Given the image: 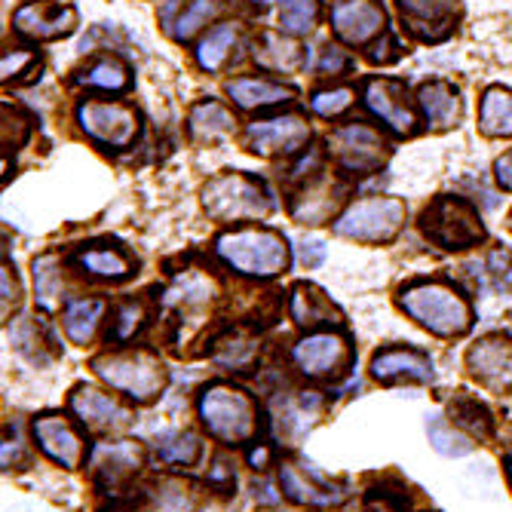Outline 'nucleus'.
I'll return each mask as SVG.
<instances>
[{
	"label": "nucleus",
	"mask_w": 512,
	"mask_h": 512,
	"mask_svg": "<svg viewBox=\"0 0 512 512\" xmlns=\"http://www.w3.org/2000/svg\"><path fill=\"white\" fill-rule=\"evenodd\" d=\"M83 86H92V89H105V92H123L132 86V71L126 62H120L117 56H102L96 59L89 68L80 71L77 77Z\"/></svg>",
	"instance_id": "e433bc0d"
},
{
	"label": "nucleus",
	"mask_w": 512,
	"mask_h": 512,
	"mask_svg": "<svg viewBox=\"0 0 512 512\" xmlns=\"http://www.w3.org/2000/svg\"><path fill=\"white\" fill-rule=\"evenodd\" d=\"M479 129L488 138H512V89L488 86L482 92Z\"/></svg>",
	"instance_id": "c756f323"
},
{
	"label": "nucleus",
	"mask_w": 512,
	"mask_h": 512,
	"mask_svg": "<svg viewBox=\"0 0 512 512\" xmlns=\"http://www.w3.org/2000/svg\"><path fill=\"white\" fill-rule=\"evenodd\" d=\"M142 448L135 442H126V439H105L99 442L96 448L89 451V473H92V482H96L102 491L108 494H117L123 491L132 476L142 467Z\"/></svg>",
	"instance_id": "dca6fc26"
},
{
	"label": "nucleus",
	"mask_w": 512,
	"mask_h": 512,
	"mask_svg": "<svg viewBox=\"0 0 512 512\" xmlns=\"http://www.w3.org/2000/svg\"><path fill=\"white\" fill-rule=\"evenodd\" d=\"M151 509L154 512H188L191 509V488L178 479H163L151 488Z\"/></svg>",
	"instance_id": "a19ab883"
},
{
	"label": "nucleus",
	"mask_w": 512,
	"mask_h": 512,
	"mask_svg": "<svg viewBox=\"0 0 512 512\" xmlns=\"http://www.w3.org/2000/svg\"><path fill=\"white\" fill-rule=\"evenodd\" d=\"M509 230H512V212H509Z\"/></svg>",
	"instance_id": "5fc2aeb1"
},
{
	"label": "nucleus",
	"mask_w": 512,
	"mask_h": 512,
	"mask_svg": "<svg viewBox=\"0 0 512 512\" xmlns=\"http://www.w3.org/2000/svg\"><path fill=\"white\" fill-rule=\"evenodd\" d=\"M224 92L234 99V105H240L246 111L273 108V105L292 102L298 96L295 86L279 83V80H267V77H234V80H227Z\"/></svg>",
	"instance_id": "bb28decb"
},
{
	"label": "nucleus",
	"mask_w": 512,
	"mask_h": 512,
	"mask_svg": "<svg viewBox=\"0 0 512 512\" xmlns=\"http://www.w3.org/2000/svg\"><path fill=\"white\" fill-rule=\"evenodd\" d=\"M77 264L89 273V276H99V279H126L135 273V264L132 258L117 249V246H105V243H96V246H86L80 255H77Z\"/></svg>",
	"instance_id": "7c9ffc66"
},
{
	"label": "nucleus",
	"mask_w": 512,
	"mask_h": 512,
	"mask_svg": "<svg viewBox=\"0 0 512 512\" xmlns=\"http://www.w3.org/2000/svg\"><path fill=\"white\" fill-rule=\"evenodd\" d=\"M319 22V4L316 0H279L276 7V25L292 37H304Z\"/></svg>",
	"instance_id": "4c0bfd02"
},
{
	"label": "nucleus",
	"mask_w": 512,
	"mask_h": 512,
	"mask_svg": "<svg viewBox=\"0 0 512 512\" xmlns=\"http://www.w3.org/2000/svg\"><path fill=\"white\" fill-rule=\"evenodd\" d=\"M295 178H301V188L292 194L289 200V212L298 224L307 227H319L325 221L338 218V206L344 203L347 194V184L338 181L332 175V169H325L319 163V154H313L310 160H304L301 166H295L292 172Z\"/></svg>",
	"instance_id": "0eeeda50"
},
{
	"label": "nucleus",
	"mask_w": 512,
	"mask_h": 512,
	"mask_svg": "<svg viewBox=\"0 0 512 512\" xmlns=\"http://www.w3.org/2000/svg\"><path fill=\"white\" fill-rule=\"evenodd\" d=\"M77 123L92 142L114 148V151L129 148L138 138V129H142V120H138L135 108L123 105V102H102V99L80 102Z\"/></svg>",
	"instance_id": "9b49d317"
},
{
	"label": "nucleus",
	"mask_w": 512,
	"mask_h": 512,
	"mask_svg": "<svg viewBox=\"0 0 512 512\" xmlns=\"http://www.w3.org/2000/svg\"><path fill=\"white\" fill-rule=\"evenodd\" d=\"M203 209L209 218L221 224L237 221H258L273 209V200L264 188V181L246 172H221L203 184L200 191Z\"/></svg>",
	"instance_id": "39448f33"
},
{
	"label": "nucleus",
	"mask_w": 512,
	"mask_h": 512,
	"mask_svg": "<svg viewBox=\"0 0 512 512\" xmlns=\"http://www.w3.org/2000/svg\"><path fill=\"white\" fill-rule=\"evenodd\" d=\"M252 59L273 74H295L307 65L304 46L286 31H261L252 43Z\"/></svg>",
	"instance_id": "b1692460"
},
{
	"label": "nucleus",
	"mask_w": 512,
	"mask_h": 512,
	"mask_svg": "<svg viewBox=\"0 0 512 512\" xmlns=\"http://www.w3.org/2000/svg\"><path fill=\"white\" fill-rule=\"evenodd\" d=\"M365 512H405V500L390 491H371L365 497Z\"/></svg>",
	"instance_id": "de8ad7c7"
},
{
	"label": "nucleus",
	"mask_w": 512,
	"mask_h": 512,
	"mask_svg": "<svg viewBox=\"0 0 512 512\" xmlns=\"http://www.w3.org/2000/svg\"><path fill=\"white\" fill-rule=\"evenodd\" d=\"M258 356V338L249 332H230L215 341L212 359L227 371H249Z\"/></svg>",
	"instance_id": "c9c22d12"
},
{
	"label": "nucleus",
	"mask_w": 512,
	"mask_h": 512,
	"mask_svg": "<svg viewBox=\"0 0 512 512\" xmlns=\"http://www.w3.org/2000/svg\"><path fill=\"white\" fill-rule=\"evenodd\" d=\"M405 224V203L399 197H365L350 203L335 221V234L359 243H390Z\"/></svg>",
	"instance_id": "6e6552de"
},
{
	"label": "nucleus",
	"mask_w": 512,
	"mask_h": 512,
	"mask_svg": "<svg viewBox=\"0 0 512 512\" xmlns=\"http://www.w3.org/2000/svg\"><path fill=\"white\" fill-rule=\"evenodd\" d=\"M289 313L298 329H322V325H344V313L313 283H295L289 295Z\"/></svg>",
	"instance_id": "393cba45"
},
{
	"label": "nucleus",
	"mask_w": 512,
	"mask_h": 512,
	"mask_svg": "<svg viewBox=\"0 0 512 512\" xmlns=\"http://www.w3.org/2000/svg\"><path fill=\"white\" fill-rule=\"evenodd\" d=\"M292 362L307 381H338L353 362V347L341 332H310L292 347Z\"/></svg>",
	"instance_id": "9d476101"
},
{
	"label": "nucleus",
	"mask_w": 512,
	"mask_h": 512,
	"mask_svg": "<svg viewBox=\"0 0 512 512\" xmlns=\"http://www.w3.org/2000/svg\"><path fill=\"white\" fill-rule=\"evenodd\" d=\"M399 59H402V43L390 31H384L375 43L368 46V62L371 65H393Z\"/></svg>",
	"instance_id": "49530a36"
},
{
	"label": "nucleus",
	"mask_w": 512,
	"mask_h": 512,
	"mask_svg": "<svg viewBox=\"0 0 512 512\" xmlns=\"http://www.w3.org/2000/svg\"><path fill=\"white\" fill-rule=\"evenodd\" d=\"M399 307L439 338H460L473 329V307L445 283H414L402 289Z\"/></svg>",
	"instance_id": "f03ea898"
},
{
	"label": "nucleus",
	"mask_w": 512,
	"mask_h": 512,
	"mask_svg": "<svg viewBox=\"0 0 512 512\" xmlns=\"http://www.w3.org/2000/svg\"><path fill=\"white\" fill-rule=\"evenodd\" d=\"M310 138V126L298 114L264 117L246 126V145L258 157H292Z\"/></svg>",
	"instance_id": "ddd939ff"
},
{
	"label": "nucleus",
	"mask_w": 512,
	"mask_h": 512,
	"mask_svg": "<svg viewBox=\"0 0 512 512\" xmlns=\"http://www.w3.org/2000/svg\"><path fill=\"white\" fill-rule=\"evenodd\" d=\"M427 436L433 442V448L445 457H463L473 451V439L463 433L460 427H454L448 417H430L427 421Z\"/></svg>",
	"instance_id": "58836bf2"
},
{
	"label": "nucleus",
	"mask_w": 512,
	"mask_h": 512,
	"mask_svg": "<svg viewBox=\"0 0 512 512\" xmlns=\"http://www.w3.org/2000/svg\"><path fill=\"white\" fill-rule=\"evenodd\" d=\"M105 310H108V301L105 298H77V301H68L65 313H62V322H65V335L86 347L96 341L99 335V325L105 319Z\"/></svg>",
	"instance_id": "c85d7f7f"
},
{
	"label": "nucleus",
	"mask_w": 512,
	"mask_h": 512,
	"mask_svg": "<svg viewBox=\"0 0 512 512\" xmlns=\"http://www.w3.org/2000/svg\"><path fill=\"white\" fill-rule=\"evenodd\" d=\"M92 371H96L111 390L123 393L126 399L138 405L154 402L169 384L166 365L151 350H117V353L96 356L92 359Z\"/></svg>",
	"instance_id": "7ed1b4c3"
},
{
	"label": "nucleus",
	"mask_w": 512,
	"mask_h": 512,
	"mask_svg": "<svg viewBox=\"0 0 512 512\" xmlns=\"http://www.w3.org/2000/svg\"><path fill=\"white\" fill-rule=\"evenodd\" d=\"M215 255L243 276L270 279L289 267V243L283 234L267 227L224 230L215 240Z\"/></svg>",
	"instance_id": "f257e3e1"
},
{
	"label": "nucleus",
	"mask_w": 512,
	"mask_h": 512,
	"mask_svg": "<svg viewBox=\"0 0 512 512\" xmlns=\"http://www.w3.org/2000/svg\"><path fill=\"white\" fill-rule=\"evenodd\" d=\"M68 408L77 414V421L92 433H120L132 424V411L120 399H114L96 387H86V384L74 387Z\"/></svg>",
	"instance_id": "6ab92c4d"
},
{
	"label": "nucleus",
	"mask_w": 512,
	"mask_h": 512,
	"mask_svg": "<svg viewBox=\"0 0 512 512\" xmlns=\"http://www.w3.org/2000/svg\"><path fill=\"white\" fill-rule=\"evenodd\" d=\"M421 234L445 252H463L485 240V224L473 203L442 194L421 212Z\"/></svg>",
	"instance_id": "423d86ee"
},
{
	"label": "nucleus",
	"mask_w": 512,
	"mask_h": 512,
	"mask_svg": "<svg viewBox=\"0 0 512 512\" xmlns=\"http://www.w3.org/2000/svg\"><path fill=\"white\" fill-rule=\"evenodd\" d=\"M488 267H491V276L497 279V286H503V289H512V255L509 252H494L491 258H488Z\"/></svg>",
	"instance_id": "09e8293b"
},
{
	"label": "nucleus",
	"mask_w": 512,
	"mask_h": 512,
	"mask_svg": "<svg viewBox=\"0 0 512 512\" xmlns=\"http://www.w3.org/2000/svg\"><path fill=\"white\" fill-rule=\"evenodd\" d=\"M224 10V0H160L157 19L169 40L191 43Z\"/></svg>",
	"instance_id": "412c9836"
},
{
	"label": "nucleus",
	"mask_w": 512,
	"mask_h": 512,
	"mask_svg": "<svg viewBox=\"0 0 512 512\" xmlns=\"http://www.w3.org/2000/svg\"><path fill=\"white\" fill-rule=\"evenodd\" d=\"M298 258H301V264L310 270V267H316V264L325 258V246H322V243H316V240H310V243L304 240V243H301V255H298Z\"/></svg>",
	"instance_id": "603ef678"
},
{
	"label": "nucleus",
	"mask_w": 512,
	"mask_h": 512,
	"mask_svg": "<svg viewBox=\"0 0 512 512\" xmlns=\"http://www.w3.org/2000/svg\"><path fill=\"white\" fill-rule=\"evenodd\" d=\"M154 454H157L160 463H169V467L191 470V467H197L200 457H203V442L191 430H172V433L157 439Z\"/></svg>",
	"instance_id": "72a5a7b5"
},
{
	"label": "nucleus",
	"mask_w": 512,
	"mask_h": 512,
	"mask_svg": "<svg viewBox=\"0 0 512 512\" xmlns=\"http://www.w3.org/2000/svg\"><path fill=\"white\" fill-rule=\"evenodd\" d=\"M249 463H252L255 470H264V467H270V448H267L264 442L252 445V448H249Z\"/></svg>",
	"instance_id": "864d4df0"
},
{
	"label": "nucleus",
	"mask_w": 512,
	"mask_h": 512,
	"mask_svg": "<svg viewBox=\"0 0 512 512\" xmlns=\"http://www.w3.org/2000/svg\"><path fill=\"white\" fill-rule=\"evenodd\" d=\"M279 488H283V494L298 506L329 509V506H341L347 500V491L341 485L322 479L313 470H301L298 463H283V467H279Z\"/></svg>",
	"instance_id": "4be33fe9"
},
{
	"label": "nucleus",
	"mask_w": 512,
	"mask_h": 512,
	"mask_svg": "<svg viewBox=\"0 0 512 512\" xmlns=\"http://www.w3.org/2000/svg\"><path fill=\"white\" fill-rule=\"evenodd\" d=\"M0 279H4V319H10L13 304L19 301V283H16V273H13L10 261H4V273H0Z\"/></svg>",
	"instance_id": "8fccbe9b"
},
{
	"label": "nucleus",
	"mask_w": 512,
	"mask_h": 512,
	"mask_svg": "<svg viewBox=\"0 0 512 512\" xmlns=\"http://www.w3.org/2000/svg\"><path fill=\"white\" fill-rule=\"evenodd\" d=\"M329 154L344 172L371 175L390 160L393 151H390V142L381 135V129L356 120V123L338 126L329 135Z\"/></svg>",
	"instance_id": "1a4fd4ad"
},
{
	"label": "nucleus",
	"mask_w": 512,
	"mask_h": 512,
	"mask_svg": "<svg viewBox=\"0 0 512 512\" xmlns=\"http://www.w3.org/2000/svg\"><path fill=\"white\" fill-rule=\"evenodd\" d=\"M353 68V59L341 50L335 43H325L319 50V59H316V71L325 74V77H341Z\"/></svg>",
	"instance_id": "a18cd8bd"
},
{
	"label": "nucleus",
	"mask_w": 512,
	"mask_h": 512,
	"mask_svg": "<svg viewBox=\"0 0 512 512\" xmlns=\"http://www.w3.org/2000/svg\"><path fill=\"white\" fill-rule=\"evenodd\" d=\"M108 512H117V509H108Z\"/></svg>",
	"instance_id": "6e6d98bb"
},
{
	"label": "nucleus",
	"mask_w": 512,
	"mask_h": 512,
	"mask_svg": "<svg viewBox=\"0 0 512 512\" xmlns=\"http://www.w3.org/2000/svg\"><path fill=\"white\" fill-rule=\"evenodd\" d=\"M40 71V59L34 50H10L4 53V65H0V80L13 83V80H25L28 74Z\"/></svg>",
	"instance_id": "c03bdc74"
},
{
	"label": "nucleus",
	"mask_w": 512,
	"mask_h": 512,
	"mask_svg": "<svg viewBox=\"0 0 512 512\" xmlns=\"http://www.w3.org/2000/svg\"><path fill=\"white\" fill-rule=\"evenodd\" d=\"M356 99V92L347 89V86H335V89H319L313 92V99H310V111L316 117H325V120H332V117H341Z\"/></svg>",
	"instance_id": "79ce46f5"
},
{
	"label": "nucleus",
	"mask_w": 512,
	"mask_h": 512,
	"mask_svg": "<svg viewBox=\"0 0 512 512\" xmlns=\"http://www.w3.org/2000/svg\"><path fill=\"white\" fill-rule=\"evenodd\" d=\"M316 411H319V399L316 396L279 399L276 402V414H273V424H276L279 439H283L286 445H295V439L310 430L307 417H316Z\"/></svg>",
	"instance_id": "2f4dec72"
},
{
	"label": "nucleus",
	"mask_w": 512,
	"mask_h": 512,
	"mask_svg": "<svg viewBox=\"0 0 512 512\" xmlns=\"http://www.w3.org/2000/svg\"><path fill=\"white\" fill-rule=\"evenodd\" d=\"M34 292H37V304L43 310H53L59 304L62 276H59L56 255H40V258H34Z\"/></svg>",
	"instance_id": "ea45409f"
},
{
	"label": "nucleus",
	"mask_w": 512,
	"mask_h": 512,
	"mask_svg": "<svg viewBox=\"0 0 512 512\" xmlns=\"http://www.w3.org/2000/svg\"><path fill=\"white\" fill-rule=\"evenodd\" d=\"M405 31L421 43H442L460 22V0H396Z\"/></svg>",
	"instance_id": "4468645a"
},
{
	"label": "nucleus",
	"mask_w": 512,
	"mask_h": 512,
	"mask_svg": "<svg viewBox=\"0 0 512 512\" xmlns=\"http://www.w3.org/2000/svg\"><path fill=\"white\" fill-rule=\"evenodd\" d=\"M362 102L393 135L408 138L417 132V111L408 99V86L393 77H368L362 83Z\"/></svg>",
	"instance_id": "f8f14e48"
},
{
	"label": "nucleus",
	"mask_w": 512,
	"mask_h": 512,
	"mask_svg": "<svg viewBox=\"0 0 512 512\" xmlns=\"http://www.w3.org/2000/svg\"><path fill=\"white\" fill-rule=\"evenodd\" d=\"M371 378L378 384H430L433 362L421 350L387 347L371 359Z\"/></svg>",
	"instance_id": "5701e85b"
},
{
	"label": "nucleus",
	"mask_w": 512,
	"mask_h": 512,
	"mask_svg": "<svg viewBox=\"0 0 512 512\" xmlns=\"http://www.w3.org/2000/svg\"><path fill=\"white\" fill-rule=\"evenodd\" d=\"M200 421L212 439L224 445H246L258 433V405L255 399L230 384H212L197 399Z\"/></svg>",
	"instance_id": "20e7f679"
},
{
	"label": "nucleus",
	"mask_w": 512,
	"mask_h": 512,
	"mask_svg": "<svg viewBox=\"0 0 512 512\" xmlns=\"http://www.w3.org/2000/svg\"><path fill=\"white\" fill-rule=\"evenodd\" d=\"M240 40V28L234 22H221L215 28H209L200 43H197V65L209 74H215L234 53V46Z\"/></svg>",
	"instance_id": "473e14b6"
},
{
	"label": "nucleus",
	"mask_w": 512,
	"mask_h": 512,
	"mask_svg": "<svg viewBox=\"0 0 512 512\" xmlns=\"http://www.w3.org/2000/svg\"><path fill=\"white\" fill-rule=\"evenodd\" d=\"M145 319H148V310H145V304H142V301H126V304L117 310V319H114L111 338H114L117 344L132 341L138 332H142Z\"/></svg>",
	"instance_id": "37998d69"
},
{
	"label": "nucleus",
	"mask_w": 512,
	"mask_h": 512,
	"mask_svg": "<svg viewBox=\"0 0 512 512\" xmlns=\"http://www.w3.org/2000/svg\"><path fill=\"white\" fill-rule=\"evenodd\" d=\"M77 10L71 4H56V0H28L13 13V28L37 43L62 40L77 31Z\"/></svg>",
	"instance_id": "f3484780"
},
{
	"label": "nucleus",
	"mask_w": 512,
	"mask_h": 512,
	"mask_svg": "<svg viewBox=\"0 0 512 512\" xmlns=\"http://www.w3.org/2000/svg\"><path fill=\"white\" fill-rule=\"evenodd\" d=\"M329 22L335 37L350 46H371L387 31V13L378 0H332Z\"/></svg>",
	"instance_id": "2eb2a0df"
},
{
	"label": "nucleus",
	"mask_w": 512,
	"mask_h": 512,
	"mask_svg": "<svg viewBox=\"0 0 512 512\" xmlns=\"http://www.w3.org/2000/svg\"><path fill=\"white\" fill-rule=\"evenodd\" d=\"M31 433H34V442L40 445V451L46 457L62 463L65 470H80V463L86 457V442L65 414L50 411V414L34 417Z\"/></svg>",
	"instance_id": "a211bd4d"
},
{
	"label": "nucleus",
	"mask_w": 512,
	"mask_h": 512,
	"mask_svg": "<svg viewBox=\"0 0 512 512\" xmlns=\"http://www.w3.org/2000/svg\"><path fill=\"white\" fill-rule=\"evenodd\" d=\"M417 105H421V114H424L430 132L454 129L460 123V114H463L460 92L445 80L421 83V89H417Z\"/></svg>",
	"instance_id": "a878e982"
},
{
	"label": "nucleus",
	"mask_w": 512,
	"mask_h": 512,
	"mask_svg": "<svg viewBox=\"0 0 512 512\" xmlns=\"http://www.w3.org/2000/svg\"><path fill=\"white\" fill-rule=\"evenodd\" d=\"M494 178L503 191H512V151H506L503 157L494 160Z\"/></svg>",
	"instance_id": "3c124183"
},
{
	"label": "nucleus",
	"mask_w": 512,
	"mask_h": 512,
	"mask_svg": "<svg viewBox=\"0 0 512 512\" xmlns=\"http://www.w3.org/2000/svg\"><path fill=\"white\" fill-rule=\"evenodd\" d=\"M448 421L460 427L470 439H488L494 433L491 411L473 396H454V402L448 405Z\"/></svg>",
	"instance_id": "f704fd0d"
},
{
	"label": "nucleus",
	"mask_w": 512,
	"mask_h": 512,
	"mask_svg": "<svg viewBox=\"0 0 512 512\" xmlns=\"http://www.w3.org/2000/svg\"><path fill=\"white\" fill-rule=\"evenodd\" d=\"M467 365L473 378L494 393H512V338L509 335H485L479 338L470 353Z\"/></svg>",
	"instance_id": "aec40b11"
},
{
	"label": "nucleus",
	"mask_w": 512,
	"mask_h": 512,
	"mask_svg": "<svg viewBox=\"0 0 512 512\" xmlns=\"http://www.w3.org/2000/svg\"><path fill=\"white\" fill-rule=\"evenodd\" d=\"M234 114H230L221 102L215 99H206L200 105L191 108V117H188V132L194 142L200 145H215V142H224V138L234 135Z\"/></svg>",
	"instance_id": "cd10ccee"
}]
</instances>
